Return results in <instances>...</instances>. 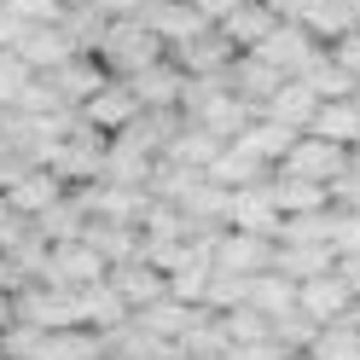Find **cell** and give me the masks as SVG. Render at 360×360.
<instances>
[{
  "instance_id": "obj_1",
  "label": "cell",
  "mask_w": 360,
  "mask_h": 360,
  "mask_svg": "<svg viewBox=\"0 0 360 360\" xmlns=\"http://www.w3.org/2000/svg\"><path fill=\"white\" fill-rule=\"evenodd\" d=\"M94 58L105 64V76L128 82V76H140L146 64L169 58V53H163V41L151 35V24H146V18H110V24H105V35H99V47H94Z\"/></svg>"
},
{
  "instance_id": "obj_2",
  "label": "cell",
  "mask_w": 360,
  "mask_h": 360,
  "mask_svg": "<svg viewBox=\"0 0 360 360\" xmlns=\"http://www.w3.org/2000/svg\"><path fill=\"white\" fill-rule=\"evenodd\" d=\"M105 151H110V134L87 128V122L76 117V128L47 151V163H41V169H53L64 186L76 192V186H94V180H105Z\"/></svg>"
},
{
  "instance_id": "obj_3",
  "label": "cell",
  "mask_w": 360,
  "mask_h": 360,
  "mask_svg": "<svg viewBox=\"0 0 360 360\" xmlns=\"http://www.w3.org/2000/svg\"><path fill=\"white\" fill-rule=\"evenodd\" d=\"M279 169L314 180V186H337V180L349 174V146H331L320 134H297V146L279 157Z\"/></svg>"
},
{
  "instance_id": "obj_4",
  "label": "cell",
  "mask_w": 360,
  "mask_h": 360,
  "mask_svg": "<svg viewBox=\"0 0 360 360\" xmlns=\"http://www.w3.org/2000/svg\"><path fill=\"white\" fill-rule=\"evenodd\" d=\"M105 279V262L87 238H64L47 244V267H41V285H58V290H87Z\"/></svg>"
},
{
  "instance_id": "obj_5",
  "label": "cell",
  "mask_w": 360,
  "mask_h": 360,
  "mask_svg": "<svg viewBox=\"0 0 360 360\" xmlns=\"http://www.w3.org/2000/svg\"><path fill=\"white\" fill-rule=\"evenodd\" d=\"M274 244H279V238L221 227V233H215V250H210V262L221 267V274H233V279H256V274H267V267H274Z\"/></svg>"
},
{
  "instance_id": "obj_6",
  "label": "cell",
  "mask_w": 360,
  "mask_h": 360,
  "mask_svg": "<svg viewBox=\"0 0 360 360\" xmlns=\"http://www.w3.org/2000/svg\"><path fill=\"white\" fill-rule=\"evenodd\" d=\"M320 53H326V41H314L302 24H285V18H279V30L256 47V58H267L285 82H302V76H308V64L320 58Z\"/></svg>"
},
{
  "instance_id": "obj_7",
  "label": "cell",
  "mask_w": 360,
  "mask_h": 360,
  "mask_svg": "<svg viewBox=\"0 0 360 360\" xmlns=\"http://www.w3.org/2000/svg\"><path fill=\"white\" fill-rule=\"evenodd\" d=\"M140 110H146V105H140V94H134L128 82H117V76H110L99 94L76 110V117H82L87 128H99V134H122V128H134V122H140Z\"/></svg>"
},
{
  "instance_id": "obj_8",
  "label": "cell",
  "mask_w": 360,
  "mask_h": 360,
  "mask_svg": "<svg viewBox=\"0 0 360 360\" xmlns=\"http://www.w3.org/2000/svg\"><path fill=\"white\" fill-rule=\"evenodd\" d=\"M267 174H274V169H267ZM267 174L233 192V204H227V227H238V233H262V238H279V221H285V215H279V204H274V186H267Z\"/></svg>"
},
{
  "instance_id": "obj_9",
  "label": "cell",
  "mask_w": 360,
  "mask_h": 360,
  "mask_svg": "<svg viewBox=\"0 0 360 360\" xmlns=\"http://www.w3.org/2000/svg\"><path fill=\"white\" fill-rule=\"evenodd\" d=\"M105 285L128 302V314H140V308H151V302H163V297H169V274H163V267H151L146 256L117 262V267L105 274Z\"/></svg>"
},
{
  "instance_id": "obj_10",
  "label": "cell",
  "mask_w": 360,
  "mask_h": 360,
  "mask_svg": "<svg viewBox=\"0 0 360 360\" xmlns=\"http://www.w3.org/2000/svg\"><path fill=\"white\" fill-rule=\"evenodd\" d=\"M169 58H174V64H180L186 76H227L238 53H233V41L221 35L215 24H210V30H198L192 41H180V47H169Z\"/></svg>"
},
{
  "instance_id": "obj_11",
  "label": "cell",
  "mask_w": 360,
  "mask_h": 360,
  "mask_svg": "<svg viewBox=\"0 0 360 360\" xmlns=\"http://www.w3.org/2000/svg\"><path fill=\"white\" fill-rule=\"evenodd\" d=\"M47 82H53V94L70 105V110H82V105L94 99L110 76H105V64H99L94 53H70V58L58 64V70H47Z\"/></svg>"
},
{
  "instance_id": "obj_12",
  "label": "cell",
  "mask_w": 360,
  "mask_h": 360,
  "mask_svg": "<svg viewBox=\"0 0 360 360\" xmlns=\"http://www.w3.org/2000/svg\"><path fill=\"white\" fill-rule=\"evenodd\" d=\"M221 82H227L233 94H238L244 105L256 110V117L267 110V99H274L279 87H285V76H279V70H274V64H267V58H256V53H238V58H233V70L221 76Z\"/></svg>"
},
{
  "instance_id": "obj_13",
  "label": "cell",
  "mask_w": 360,
  "mask_h": 360,
  "mask_svg": "<svg viewBox=\"0 0 360 360\" xmlns=\"http://www.w3.org/2000/svg\"><path fill=\"white\" fill-rule=\"evenodd\" d=\"M297 308L308 314L314 326H337V320H349L354 297H349V285L337 279V267H331V274H320V279H302V285H297Z\"/></svg>"
},
{
  "instance_id": "obj_14",
  "label": "cell",
  "mask_w": 360,
  "mask_h": 360,
  "mask_svg": "<svg viewBox=\"0 0 360 360\" xmlns=\"http://www.w3.org/2000/svg\"><path fill=\"white\" fill-rule=\"evenodd\" d=\"M204 320H210V308H204V302H174V297H163V302H151V308L134 314V326L151 331V337H163V343H180V337L198 331Z\"/></svg>"
},
{
  "instance_id": "obj_15",
  "label": "cell",
  "mask_w": 360,
  "mask_h": 360,
  "mask_svg": "<svg viewBox=\"0 0 360 360\" xmlns=\"http://www.w3.org/2000/svg\"><path fill=\"white\" fill-rule=\"evenodd\" d=\"M157 174V151H146L134 134H110V151H105V180H117V186H151Z\"/></svg>"
},
{
  "instance_id": "obj_16",
  "label": "cell",
  "mask_w": 360,
  "mask_h": 360,
  "mask_svg": "<svg viewBox=\"0 0 360 360\" xmlns=\"http://www.w3.org/2000/svg\"><path fill=\"white\" fill-rule=\"evenodd\" d=\"M215 30H221V35L233 41V53H256L262 41H267V35L279 30V12H267L262 0H238V6H233L227 18H221Z\"/></svg>"
},
{
  "instance_id": "obj_17",
  "label": "cell",
  "mask_w": 360,
  "mask_h": 360,
  "mask_svg": "<svg viewBox=\"0 0 360 360\" xmlns=\"http://www.w3.org/2000/svg\"><path fill=\"white\" fill-rule=\"evenodd\" d=\"M128 87L140 94L146 110H180V87H186V70H180L174 58H157V64H146L140 76H128Z\"/></svg>"
},
{
  "instance_id": "obj_18",
  "label": "cell",
  "mask_w": 360,
  "mask_h": 360,
  "mask_svg": "<svg viewBox=\"0 0 360 360\" xmlns=\"http://www.w3.org/2000/svg\"><path fill=\"white\" fill-rule=\"evenodd\" d=\"M140 18L151 24V35L163 41V53H169V47H180V41H192L198 30H210L204 18H198V6H192V0H151Z\"/></svg>"
},
{
  "instance_id": "obj_19",
  "label": "cell",
  "mask_w": 360,
  "mask_h": 360,
  "mask_svg": "<svg viewBox=\"0 0 360 360\" xmlns=\"http://www.w3.org/2000/svg\"><path fill=\"white\" fill-rule=\"evenodd\" d=\"M64 192H70V186H64V180H58L53 169H24V174H18V180H12V186L0 192V198H6L12 210H24V215L35 221L41 210H53V204H58Z\"/></svg>"
},
{
  "instance_id": "obj_20",
  "label": "cell",
  "mask_w": 360,
  "mask_h": 360,
  "mask_svg": "<svg viewBox=\"0 0 360 360\" xmlns=\"http://www.w3.org/2000/svg\"><path fill=\"white\" fill-rule=\"evenodd\" d=\"M12 53L24 58V64H30L35 76H47V70H58V64L70 58L76 47L64 41V30H58V24H30L24 35H18V47H12Z\"/></svg>"
},
{
  "instance_id": "obj_21",
  "label": "cell",
  "mask_w": 360,
  "mask_h": 360,
  "mask_svg": "<svg viewBox=\"0 0 360 360\" xmlns=\"http://www.w3.org/2000/svg\"><path fill=\"white\" fill-rule=\"evenodd\" d=\"M82 238L99 250L105 274H110L117 262H134V256H146V238H140V227H122V221H87V227H82Z\"/></svg>"
},
{
  "instance_id": "obj_22",
  "label": "cell",
  "mask_w": 360,
  "mask_h": 360,
  "mask_svg": "<svg viewBox=\"0 0 360 360\" xmlns=\"http://www.w3.org/2000/svg\"><path fill=\"white\" fill-rule=\"evenodd\" d=\"M308 134H320V140L354 151V146H360V94H349V99H326L320 110H314Z\"/></svg>"
},
{
  "instance_id": "obj_23",
  "label": "cell",
  "mask_w": 360,
  "mask_h": 360,
  "mask_svg": "<svg viewBox=\"0 0 360 360\" xmlns=\"http://www.w3.org/2000/svg\"><path fill=\"white\" fill-rule=\"evenodd\" d=\"M337 267V250L331 244H274V274H285L290 285L302 279H320Z\"/></svg>"
},
{
  "instance_id": "obj_24",
  "label": "cell",
  "mask_w": 360,
  "mask_h": 360,
  "mask_svg": "<svg viewBox=\"0 0 360 360\" xmlns=\"http://www.w3.org/2000/svg\"><path fill=\"white\" fill-rule=\"evenodd\" d=\"M267 186H274L279 215H314V210H331V186H314V180H302V174L274 169V174H267Z\"/></svg>"
},
{
  "instance_id": "obj_25",
  "label": "cell",
  "mask_w": 360,
  "mask_h": 360,
  "mask_svg": "<svg viewBox=\"0 0 360 360\" xmlns=\"http://www.w3.org/2000/svg\"><path fill=\"white\" fill-rule=\"evenodd\" d=\"M76 314H82V326H87V331H117V326L134 320L128 302H122L105 279H99V285H87V290H76Z\"/></svg>"
},
{
  "instance_id": "obj_26",
  "label": "cell",
  "mask_w": 360,
  "mask_h": 360,
  "mask_svg": "<svg viewBox=\"0 0 360 360\" xmlns=\"http://www.w3.org/2000/svg\"><path fill=\"white\" fill-rule=\"evenodd\" d=\"M233 146H244V151H250L262 169H279V157H285L290 146H297V128H285V122H274V117H256V122L244 128Z\"/></svg>"
},
{
  "instance_id": "obj_27",
  "label": "cell",
  "mask_w": 360,
  "mask_h": 360,
  "mask_svg": "<svg viewBox=\"0 0 360 360\" xmlns=\"http://www.w3.org/2000/svg\"><path fill=\"white\" fill-rule=\"evenodd\" d=\"M314 110H320V99L308 94V82H285L274 99H267V110L262 117H274V122H285V128H297V134H308V122H314Z\"/></svg>"
},
{
  "instance_id": "obj_28",
  "label": "cell",
  "mask_w": 360,
  "mask_h": 360,
  "mask_svg": "<svg viewBox=\"0 0 360 360\" xmlns=\"http://www.w3.org/2000/svg\"><path fill=\"white\" fill-rule=\"evenodd\" d=\"M30 227H35V238H41V244H64V238H82L87 215H82V204H76V192H64L53 210H41V215L30 221Z\"/></svg>"
},
{
  "instance_id": "obj_29",
  "label": "cell",
  "mask_w": 360,
  "mask_h": 360,
  "mask_svg": "<svg viewBox=\"0 0 360 360\" xmlns=\"http://www.w3.org/2000/svg\"><path fill=\"white\" fill-rule=\"evenodd\" d=\"M221 146H227V140H215L210 128H198V122H186V128L174 134V146H169L163 157H169V163H180V169H198V174H204V169L215 163V151H221Z\"/></svg>"
},
{
  "instance_id": "obj_30",
  "label": "cell",
  "mask_w": 360,
  "mask_h": 360,
  "mask_svg": "<svg viewBox=\"0 0 360 360\" xmlns=\"http://www.w3.org/2000/svg\"><path fill=\"white\" fill-rule=\"evenodd\" d=\"M244 302H250L256 314H267V320H274V314H290V308H297V285H290L285 274H274V267H267V274H256L250 285H244Z\"/></svg>"
},
{
  "instance_id": "obj_31",
  "label": "cell",
  "mask_w": 360,
  "mask_h": 360,
  "mask_svg": "<svg viewBox=\"0 0 360 360\" xmlns=\"http://www.w3.org/2000/svg\"><path fill=\"white\" fill-rule=\"evenodd\" d=\"M204 174L215 180V186H227V192H238V186H250V180H262L267 169H262V163H256V157L244 151V146H233V140H227V146L215 151V163H210Z\"/></svg>"
},
{
  "instance_id": "obj_32",
  "label": "cell",
  "mask_w": 360,
  "mask_h": 360,
  "mask_svg": "<svg viewBox=\"0 0 360 360\" xmlns=\"http://www.w3.org/2000/svg\"><path fill=\"white\" fill-rule=\"evenodd\" d=\"M279 244H331L337 250V204L314 210V215H285L279 221Z\"/></svg>"
},
{
  "instance_id": "obj_33",
  "label": "cell",
  "mask_w": 360,
  "mask_h": 360,
  "mask_svg": "<svg viewBox=\"0 0 360 360\" xmlns=\"http://www.w3.org/2000/svg\"><path fill=\"white\" fill-rule=\"evenodd\" d=\"M215 331L227 337V349H233V343H267V337H274V320L256 314L250 302H238V308H227V314H215Z\"/></svg>"
},
{
  "instance_id": "obj_34",
  "label": "cell",
  "mask_w": 360,
  "mask_h": 360,
  "mask_svg": "<svg viewBox=\"0 0 360 360\" xmlns=\"http://www.w3.org/2000/svg\"><path fill=\"white\" fill-rule=\"evenodd\" d=\"M105 24H110V12H105V6H64V18H58L64 41H70L76 53H94V47H99V35H105Z\"/></svg>"
},
{
  "instance_id": "obj_35",
  "label": "cell",
  "mask_w": 360,
  "mask_h": 360,
  "mask_svg": "<svg viewBox=\"0 0 360 360\" xmlns=\"http://www.w3.org/2000/svg\"><path fill=\"white\" fill-rule=\"evenodd\" d=\"M302 82H308V94L320 99V105H326V99H349V94H360V87H354V76L343 70V64H331V53H320V58H314Z\"/></svg>"
},
{
  "instance_id": "obj_36",
  "label": "cell",
  "mask_w": 360,
  "mask_h": 360,
  "mask_svg": "<svg viewBox=\"0 0 360 360\" xmlns=\"http://www.w3.org/2000/svg\"><path fill=\"white\" fill-rule=\"evenodd\" d=\"M47 360H105V337L70 326V331H47Z\"/></svg>"
},
{
  "instance_id": "obj_37",
  "label": "cell",
  "mask_w": 360,
  "mask_h": 360,
  "mask_svg": "<svg viewBox=\"0 0 360 360\" xmlns=\"http://www.w3.org/2000/svg\"><path fill=\"white\" fill-rule=\"evenodd\" d=\"M308 360H360V331L349 320L320 326V337L308 343Z\"/></svg>"
},
{
  "instance_id": "obj_38",
  "label": "cell",
  "mask_w": 360,
  "mask_h": 360,
  "mask_svg": "<svg viewBox=\"0 0 360 360\" xmlns=\"http://www.w3.org/2000/svg\"><path fill=\"white\" fill-rule=\"evenodd\" d=\"M320 337V326L308 320L302 308H290V314H274V343L285 349V354H308V343Z\"/></svg>"
},
{
  "instance_id": "obj_39",
  "label": "cell",
  "mask_w": 360,
  "mask_h": 360,
  "mask_svg": "<svg viewBox=\"0 0 360 360\" xmlns=\"http://www.w3.org/2000/svg\"><path fill=\"white\" fill-rule=\"evenodd\" d=\"M30 233H35V227H30V215H24V210H12L6 198H0V256H12Z\"/></svg>"
},
{
  "instance_id": "obj_40",
  "label": "cell",
  "mask_w": 360,
  "mask_h": 360,
  "mask_svg": "<svg viewBox=\"0 0 360 360\" xmlns=\"http://www.w3.org/2000/svg\"><path fill=\"white\" fill-rule=\"evenodd\" d=\"M30 76H35V70H30L24 58H18L12 47H0V105H12V99H18V87H24Z\"/></svg>"
},
{
  "instance_id": "obj_41",
  "label": "cell",
  "mask_w": 360,
  "mask_h": 360,
  "mask_svg": "<svg viewBox=\"0 0 360 360\" xmlns=\"http://www.w3.org/2000/svg\"><path fill=\"white\" fill-rule=\"evenodd\" d=\"M6 12L18 18V24H58L64 0H6Z\"/></svg>"
},
{
  "instance_id": "obj_42",
  "label": "cell",
  "mask_w": 360,
  "mask_h": 360,
  "mask_svg": "<svg viewBox=\"0 0 360 360\" xmlns=\"http://www.w3.org/2000/svg\"><path fill=\"white\" fill-rule=\"evenodd\" d=\"M326 53H331V64H343V70L354 76V87H360V30H349V35L326 41Z\"/></svg>"
},
{
  "instance_id": "obj_43",
  "label": "cell",
  "mask_w": 360,
  "mask_h": 360,
  "mask_svg": "<svg viewBox=\"0 0 360 360\" xmlns=\"http://www.w3.org/2000/svg\"><path fill=\"white\" fill-rule=\"evenodd\" d=\"M337 256H360V210H337Z\"/></svg>"
},
{
  "instance_id": "obj_44",
  "label": "cell",
  "mask_w": 360,
  "mask_h": 360,
  "mask_svg": "<svg viewBox=\"0 0 360 360\" xmlns=\"http://www.w3.org/2000/svg\"><path fill=\"white\" fill-rule=\"evenodd\" d=\"M227 360H285V349L274 343V337H267V343H233Z\"/></svg>"
},
{
  "instance_id": "obj_45",
  "label": "cell",
  "mask_w": 360,
  "mask_h": 360,
  "mask_svg": "<svg viewBox=\"0 0 360 360\" xmlns=\"http://www.w3.org/2000/svg\"><path fill=\"white\" fill-rule=\"evenodd\" d=\"M337 279L349 285V297L360 302V256H337Z\"/></svg>"
},
{
  "instance_id": "obj_46",
  "label": "cell",
  "mask_w": 360,
  "mask_h": 360,
  "mask_svg": "<svg viewBox=\"0 0 360 360\" xmlns=\"http://www.w3.org/2000/svg\"><path fill=\"white\" fill-rule=\"evenodd\" d=\"M192 6H198V18H204V24H221V18H227L238 0H192Z\"/></svg>"
},
{
  "instance_id": "obj_47",
  "label": "cell",
  "mask_w": 360,
  "mask_h": 360,
  "mask_svg": "<svg viewBox=\"0 0 360 360\" xmlns=\"http://www.w3.org/2000/svg\"><path fill=\"white\" fill-rule=\"evenodd\" d=\"M12 320H18V314H12V290H0V331H6Z\"/></svg>"
},
{
  "instance_id": "obj_48",
  "label": "cell",
  "mask_w": 360,
  "mask_h": 360,
  "mask_svg": "<svg viewBox=\"0 0 360 360\" xmlns=\"http://www.w3.org/2000/svg\"><path fill=\"white\" fill-rule=\"evenodd\" d=\"M349 326H354V331H360V302H354V308H349Z\"/></svg>"
},
{
  "instance_id": "obj_49",
  "label": "cell",
  "mask_w": 360,
  "mask_h": 360,
  "mask_svg": "<svg viewBox=\"0 0 360 360\" xmlns=\"http://www.w3.org/2000/svg\"><path fill=\"white\" fill-rule=\"evenodd\" d=\"M285 360H308V354H285Z\"/></svg>"
},
{
  "instance_id": "obj_50",
  "label": "cell",
  "mask_w": 360,
  "mask_h": 360,
  "mask_svg": "<svg viewBox=\"0 0 360 360\" xmlns=\"http://www.w3.org/2000/svg\"><path fill=\"white\" fill-rule=\"evenodd\" d=\"M349 6H354V12H360V0H349Z\"/></svg>"
},
{
  "instance_id": "obj_51",
  "label": "cell",
  "mask_w": 360,
  "mask_h": 360,
  "mask_svg": "<svg viewBox=\"0 0 360 360\" xmlns=\"http://www.w3.org/2000/svg\"><path fill=\"white\" fill-rule=\"evenodd\" d=\"M0 117H6V105H0Z\"/></svg>"
},
{
  "instance_id": "obj_52",
  "label": "cell",
  "mask_w": 360,
  "mask_h": 360,
  "mask_svg": "<svg viewBox=\"0 0 360 360\" xmlns=\"http://www.w3.org/2000/svg\"><path fill=\"white\" fill-rule=\"evenodd\" d=\"M35 360H47V354H35Z\"/></svg>"
},
{
  "instance_id": "obj_53",
  "label": "cell",
  "mask_w": 360,
  "mask_h": 360,
  "mask_svg": "<svg viewBox=\"0 0 360 360\" xmlns=\"http://www.w3.org/2000/svg\"><path fill=\"white\" fill-rule=\"evenodd\" d=\"M0 6H6V0H0Z\"/></svg>"
}]
</instances>
